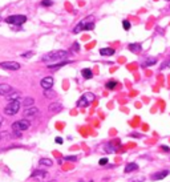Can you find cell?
<instances>
[{
    "instance_id": "obj_1",
    "label": "cell",
    "mask_w": 170,
    "mask_h": 182,
    "mask_svg": "<svg viewBox=\"0 0 170 182\" xmlns=\"http://www.w3.org/2000/svg\"><path fill=\"white\" fill-rule=\"evenodd\" d=\"M69 52L68 51H52L45 53L44 56L41 57V61L44 63H55V61H60V60H64L65 57H68Z\"/></svg>"
},
{
    "instance_id": "obj_2",
    "label": "cell",
    "mask_w": 170,
    "mask_h": 182,
    "mask_svg": "<svg viewBox=\"0 0 170 182\" xmlns=\"http://www.w3.org/2000/svg\"><path fill=\"white\" fill-rule=\"evenodd\" d=\"M21 102L19 100H15V101H9V104H7V106L4 108V114L7 116H15L16 113L20 110Z\"/></svg>"
},
{
    "instance_id": "obj_3",
    "label": "cell",
    "mask_w": 170,
    "mask_h": 182,
    "mask_svg": "<svg viewBox=\"0 0 170 182\" xmlns=\"http://www.w3.org/2000/svg\"><path fill=\"white\" fill-rule=\"evenodd\" d=\"M96 100V96L93 93H85L82 94L81 97L79 99V101H77V106L79 108H85V106H89L90 102H93Z\"/></svg>"
},
{
    "instance_id": "obj_4",
    "label": "cell",
    "mask_w": 170,
    "mask_h": 182,
    "mask_svg": "<svg viewBox=\"0 0 170 182\" xmlns=\"http://www.w3.org/2000/svg\"><path fill=\"white\" fill-rule=\"evenodd\" d=\"M25 22H27V16H25V15H11V16H8L7 19H5V23L17 25V27H20V25L24 24Z\"/></svg>"
},
{
    "instance_id": "obj_5",
    "label": "cell",
    "mask_w": 170,
    "mask_h": 182,
    "mask_svg": "<svg viewBox=\"0 0 170 182\" xmlns=\"http://www.w3.org/2000/svg\"><path fill=\"white\" fill-rule=\"evenodd\" d=\"M93 28H94V23L93 22H89V20H82V22H80L79 24L73 28V33H80L82 29L92 31Z\"/></svg>"
},
{
    "instance_id": "obj_6",
    "label": "cell",
    "mask_w": 170,
    "mask_h": 182,
    "mask_svg": "<svg viewBox=\"0 0 170 182\" xmlns=\"http://www.w3.org/2000/svg\"><path fill=\"white\" fill-rule=\"evenodd\" d=\"M31 126V122H29L27 118H23V120H19V121H15L12 124V129L13 132H24L27 129H29Z\"/></svg>"
},
{
    "instance_id": "obj_7",
    "label": "cell",
    "mask_w": 170,
    "mask_h": 182,
    "mask_svg": "<svg viewBox=\"0 0 170 182\" xmlns=\"http://www.w3.org/2000/svg\"><path fill=\"white\" fill-rule=\"evenodd\" d=\"M0 68L7 69V70H17V69H20V64L16 61H3V63H0Z\"/></svg>"
},
{
    "instance_id": "obj_8",
    "label": "cell",
    "mask_w": 170,
    "mask_h": 182,
    "mask_svg": "<svg viewBox=\"0 0 170 182\" xmlns=\"http://www.w3.org/2000/svg\"><path fill=\"white\" fill-rule=\"evenodd\" d=\"M31 178L39 179V181H45L47 178H49V174L45 170H35L33 173L31 174Z\"/></svg>"
},
{
    "instance_id": "obj_9",
    "label": "cell",
    "mask_w": 170,
    "mask_h": 182,
    "mask_svg": "<svg viewBox=\"0 0 170 182\" xmlns=\"http://www.w3.org/2000/svg\"><path fill=\"white\" fill-rule=\"evenodd\" d=\"M40 85H41L42 89H50L53 86V77H50V76H47V77H44L41 81H40Z\"/></svg>"
},
{
    "instance_id": "obj_10",
    "label": "cell",
    "mask_w": 170,
    "mask_h": 182,
    "mask_svg": "<svg viewBox=\"0 0 170 182\" xmlns=\"http://www.w3.org/2000/svg\"><path fill=\"white\" fill-rule=\"evenodd\" d=\"M37 113H39V109H37L36 106H31V108H25V109H24L23 116L25 118H29V117H35Z\"/></svg>"
},
{
    "instance_id": "obj_11",
    "label": "cell",
    "mask_w": 170,
    "mask_h": 182,
    "mask_svg": "<svg viewBox=\"0 0 170 182\" xmlns=\"http://www.w3.org/2000/svg\"><path fill=\"white\" fill-rule=\"evenodd\" d=\"M170 174L169 170H161V171H157V173H154L153 176H151V179L153 181H159V179H164L166 178L167 176Z\"/></svg>"
},
{
    "instance_id": "obj_12",
    "label": "cell",
    "mask_w": 170,
    "mask_h": 182,
    "mask_svg": "<svg viewBox=\"0 0 170 182\" xmlns=\"http://www.w3.org/2000/svg\"><path fill=\"white\" fill-rule=\"evenodd\" d=\"M48 110L50 113H58L63 110V104L61 102H52V104L48 106Z\"/></svg>"
},
{
    "instance_id": "obj_13",
    "label": "cell",
    "mask_w": 170,
    "mask_h": 182,
    "mask_svg": "<svg viewBox=\"0 0 170 182\" xmlns=\"http://www.w3.org/2000/svg\"><path fill=\"white\" fill-rule=\"evenodd\" d=\"M12 92V86L8 84H0V96H8Z\"/></svg>"
},
{
    "instance_id": "obj_14",
    "label": "cell",
    "mask_w": 170,
    "mask_h": 182,
    "mask_svg": "<svg viewBox=\"0 0 170 182\" xmlns=\"http://www.w3.org/2000/svg\"><path fill=\"white\" fill-rule=\"evenodd\" d=\"M71 63V60H64V61H60V63H53V64H48V68L49 69H58V68H61V67H64V65H66V64H69Z\"/></svg>"
},
{
    "instance_id": "obj_15",
    "label": "cell",
    "mask_w": 170,
    "mask_h": 182,
    "mask_svg": "<svg viewBox=\"0 0 170 182\" xmlns=\"http://www.w3.org/2000/svg\"><path fill=\"white\" fill-rule=\"evenodd\" d=\"M114 53H116V51H114L113 48H109V47L100 49V55H101V56H113Z\"/></svg>"
},
{
    "instance_id": "obj_16",
    "label": "cell",
    "mask_w": 170,
    "mask_h": 182,
    "mask_svg": "<svg viewBox=\"0 0 170 182\" xmlns=\"http://www.w3.org/2000/svg\"><path fill=\"white\" fill-rule=\"evenodd\" d=\"M128 48H129V51H132L133 53H138V52L142 51V47H141V44L138 43H132L128 45Z\"/></svg>"
},
{
    "instance_id": "obj_17",
    "label": "cell",
    "mask_w": 170,
    "mask_h": 182,
    "mask_svg": "<svg viewBox=\"0 0 170 182\" xmlns=\"http://www.w3.org/2000/svg\"><path fill=\"white\" fill-rule=\"evenodd\" d=\"M138 169V165L135 162H129V163H126V166H125V169H124V171L125 173H132V171H134V170H137Z\"/></svg>"
},
{
    "instance_id": "obj_18",
    "label": "cell",
    "mask_w": 170,
    "mask_h": 182,
    "mask_svg": "<svg viewBox=\"0 0 170 182\" xmlns=\"http://www.w3.org/2000/svg\"><path fill=\"white\" fill-rule=\"evenodd\" d=\"M81 75H82V77H84L85 80H90V78L93 77V73H92V70H90L89 68H84V69L81 70Z\"/></svg>"
},
{
    "instance_id": "obj_19",
    "label": "cell",
    "mask_w": 170,
    "mask_h": 182,
    "mask_svg": "<svg viewBox=\"0 0 170 182\" xmlns=\"http://www.w3.org/2000/svg\"><path fill=\"white\" fill-rule=\"evenodd\" d=\"M33 104H35V100L32 99V97H25V99L23 100V102H21V105H23V106H25V108L33 106Z\"/></svg>"
},
{
    "instance_id": "obj_20",
    "label": "cell",
    "mask_w": 170,
    "mask_h": 182,
    "mask_svg": "<svg viewBox=\"0 0 170 182\" xmlns=\"http://www.w3.org/2000/svg\"><path fill=\"white\" fill-rule=\"evenodd\" d=\"M39 163L41 166H47V168H50V166L53 165V161L50 160V158H40Z\"/></svg>"
},
{
    "instance_id": "obj_21",
    "label": "cell",
    "mask_w": 170,
    "mask_h": 182,
    "mask_svg": "<svg viewBox=\"0 0 170 182\" xmlns=\"http://www.w3.org/2000/svg\"><path fill=\"white\" fill-rule=\"evenodd\" d=\"M19 97H20V92H17V91L13 92V91H12V92H11V93L7 96V99L9 100V101H15V100H17Z\"/></svg>"
},
{
    "instance_id": "obj_22",
    "label": "cell",
    "mask_w": 170,
    "mask_h": 182,
    "mask_svg": "<svg viewBox=\"0 0 170 182\" xmlns=\"http://www.w3.org/2000/svg\"><path fill=\"white\" fill-rule=\"evenodd\" d=\"M156 64H157V59H154V57H149V59L145 60L143 67H151V65H156Z\"/></svg>"
},
{
    "instance_id": "obj_23",
    "label": "cell",
    "mask_w": 170,
    "mask_h": 182,
    "mask_svg": "<svg viewBox=\"0 0 170 182\" xmlns=\"http://www.w3.org/2000/svg\"><path fill=\"white\" fill-rule=\"evenodd\" d=\"M105 86H106V89L112 91V89H114V88L117 86V81H116V80H109L108 83L105 84Z\"/></svg>"
},
{
    "instance_id": "obj_24",
    "label": "cell",
    "mask_w": 170,
    "mask_h": 182,
    "mask_svg": "<svg viewBox=\"0 0 170 182\" xmlns=\"http://www.w3.org/2000/svg\"><path fill=\"white\" fill-rule=\"evenodd\" d=\"M104 149H105V152H106V153H114V152L117 150V147H116V146H113L112 144H108L105 147H104Z\"/></svg>"
},
{
    "instance_id": "obj_25",
    "label": "cell",
    "mask_w": 170,
    "mask_h": 182,
    "mask_svg": "<svg viewBox=\"0 0 170 182\" xmlns=\"http://www.w3.org/2000/svg\"><path fill=\"white\" fill-rule=\"evenodd\" d=\"M44 96L47 97V99H53V97L56 96V93L53 91H50V89H47V91H45V93H44Z\"/></svg>"
},
{
    "instance_id": "obj_26",
    "label": "cell",
    "mask_w": 170,
    "mask_h": 182,
    "mask_svg": "<svg viewBox=\"0 0 170 182\" xmlns=\"http://www.w3.org/2000/svg\"><path fill=\"white\" fill-rule=\"evenodd\" d=\"M122 27H124L125 31H129L130 27H132V24H130L129 20H122Z\"/></svg>"
},
{
    "instance_id": "obj_27",
    "label": "cell",
    "mask_w": 170,
    "mask_h": 182,
    "mask_svg": "<svg viewBox=\"0 0 170 182\" xmlns=\"http://www.w3.org/2000/svg\"><path fill=\"white\" fill-rule=\"evenodd\" d=\"M161 69H166V68H170V59H167V60H165L164 63L161 64Z\"/></svg>"
},
{
    "instance_id": "obj_28",
    "label": "cell",
    "mask_w": 170,
    "mask_h": 182,
    "mask_svg": "<svg viewBox=\"0 0 170 182\" xmlns=\"http://www.w3.org/2000/svg\"><path fill=\"white\" fill-rule=\"evenodd\" d=\"M53 4L52 0H41V6L42 7H50Z\"/></svg>"
},
{
    "instance_id": "obj_29",
    "label": "cell",
    "mask_w": 170,
    "mask_h": 182,
    "mask_svg": "<svg viewBox=\"0 0 170 182\" xmlns=\"http://www.w3.org/2000/svg\"><path fill=\"white\" fill-rule=\"evenodd\" d=\"M143 181H145V178H143V177H135V178L129 179V182H143Z\"/></svg>"
},
{
    "instance_id": "obj_30",
    "label": "cell",
    "mask_w": 170,
    "mask_h": 182,
    "mask_svg": "<svg viewBox=\"0 0 170 182\" xmlns=\"http://www.w3.org/2000/svg\"><path fill=\"white\" fill-rule=\"evenodd\" d=\"M64 160L65 161H77V155H66V157H64Z\"/></svg>"
},
{
    "instance_id": "obj_31",
    "label": "cell",
    "mask_w": 170,
    "mask_h": 182,
    "mask_svg": "<svg viewBox=\"0 0 170 182\" xmlns=\"http://www.w3.org/2000/svg\"><path fill=\"white\" fill-rule=\"evenodd\" d=\"M71 51H73V52H79V51H80V45H79V43H74L73 45H72Z\"/></svg>"
},
{
    "instance_id": "obj_32",
    "label": "cell",
    "mask_w": 170,
    "mask_h": 182,
    "mask_svg": "<svg viewBox=\"0 0 170 182\" xmlns=\"http://www.w3.org/2000/svg\"><path fill=\"white\" fill-rule=\"evenodd\" d=\"M98 163H100L101 166H104V165H106V163H108V158L106 157H104V158H101L100 161H98Z\"/></svg>"
},
{
    "instance_id": "obj_33",
    "label": "cell",
    "mask_w": 170,
    "mask_h": 182,
    "mask_svg": "<svg viewBox=\"0 0 170 182\" xmlns=\"http://www.w3.org/2000/svg\"><path fill=\"white\" fill-rule=\"evenodd\" d=\"M33 56V52L29 51V52H25V53H21V57H32Z\"/></svg>"
},
{
    "instance_id": "obj_34",
    "label": "cell",
    "mask_w": 170,
    "mask_h": 182,
    "mask_svg": "<svg viewBox=\"0 0 170 182\" xmlns=\"http://www.w3.org/2000/svg\"><path fill=\"white\" fill-rule=\"evenodd\" d=\"M55 142H56V144H63V138H61V137H56Z\"/></svg>"
},
{
    "instance_id": "obj_35",
    "label": "cell",
    "mask_w": 170,
    "mask_h": 182,
    "mask_svg": "<svg viewBox=\"0 0 170 182\" xmlns=\"http://www.w3.org/2000/svg\"><path fill=\"white\" fill-rule=\"evenodd\" d=\"M161 149L164 150V152H170V147H167L166 145H162V146H161Z\"/></svg>"
},
{
    "instance_id": "obj_36",
    "label": "cell",
    "mask_w": 170,
    "mask_h": 182,
    "mask_svg": "<svg viewBox=\"0 0 170 182\" xmlns=\"http://www.w3.org/2000/svg\"><path fill=\"white\" fill-rule=\"evenodd\" d=\"M1 122H3V118L0 117V126H1Z\"/></svg>"
},
{
    "instance_id": "obj_37",
    "label": "cell",
    "mask_w": 170,
    "mask_h": 182,
    "mask_svg": "<svg viewBox=\"0 0 170 182\" xmlns=\"http://www.w3.org/2000/svg\"><path fill=\"white\" fill-rule=\"evenodd\" d=\"M88 182H93V181H88Z\"/></svg>"
}]
</instances>
